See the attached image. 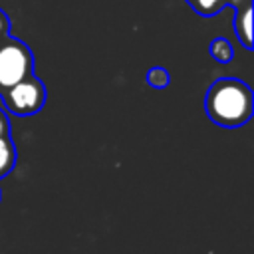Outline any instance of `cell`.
Instances as JSON below:
<instances>
[{
  "instance_id": "cell-1",
  "label": "cell",
  "mask_w": 254,
  "mask_h": 254,
  "mask_svg": "<svg viewBox=\"0 0 254 254\" xmlns=\"http://www.w3.org/2000/svg\"><path fill=\"white\" fill-rule=\"evenodd\" d=\"M204 111L214 125L224 129H238L252 117V89L238 77H218L206 89Z\"/></svg>"
},
{
  "instance_id": "cell-2",
  "label": "cell",
  "mask_w": 254,
  "mask_h": 254,
  "mask_svg": "<svg viewBox=\"0 0 254 254\" xmlns=\"http://www.w3.org/2000/svg\"><path fill=\"white\" fill-rule=\"evenodd\" d=\"M34 73V54L20 38H0V93Z\"/></svg>"
},
{
  "instance_id": "cell-3",
  "label": "cell",
  "mask_w": 254,
  "mask_h": 254,
  "mask_svg": "<svg viewBox=\"0 0 254 254\" xmlns=\"http://www.w3.org/2000/svg\"><path fill=\"white\" fill-rule=\"evenodd\" d=\"M0 95L6 111L18 117H30L42 111L46 103V85L42 83V79L30 73L8 89H4Z\"/></svg>"
},
{
  "instance_id": "cell-4",
  "label": "cell",
  "mask_w": 254,
  "mask_h": 254,
  "mask_svg": "<svg viewBox=\"0 0 254 254\" xmlns=\"http://www.w3.org/2000/svg\"><path fill=\"white\" fill-rule=\"evenodd\" d=\"M234 10V34L246 50H252V6L246 2Z\"/></svg>"
},
{
  "instance_id": "cell-5",
  "label": "cell",
  "mask_w": 254,
  "mask_h": 254,
  "mask_svg": "<svg viewBox=\"0 0 254 254\" xmlns=\"http://www.w3.org/2000/svg\"><path fill=\"white\" fill-rule=\"evenodd\" d=\"M16 147L10 139V135L0 137V179H4L6 175H10V171L16 165Z\"/></svg>"
},
{
  "instance_id": "cell-6",
  "label": "cell",
  "mask_w": 254,
  "mask_h": 254,
  "mask_svg": "<svg viewBox=\"0 0 254 254\" xmlns=\"http://www.w3.org/2000/svg\"><path fill=\"white\" fill-rule=\"evenodd\" d=\"M208 52H210V58H212L214 62H218V64H228V62L232 60V56H234L232 44H230L226 38H222V36H218V38H214V40L210 42Z\"/></svg>"
},
{
  "instance_id": "cell-7",
  "label": "cell",
  "mask_w": 254,
  "mask_h": 254,
  "mask_svg": "<svg viewBox=\"0 0 254 254\" xmlns=\"http://www.w3.org/2000/svg\"><path fill=\"white\" fill-rule=\"evenodd\" d=\"M198 16H204V18H210L214 16L216 12H220L224 6H226V0H185Z\"/></svg>"
},
{
  "instance_id": "cell-8",
  "label": "cell",
  "mask_w": 254,
  "mask_h": 254,
  "mask_svg": "<svg viewBox=\"0 0 254 254\" xmlns=\"http://www.w3.org/2000/svg\"><path fill=\"white\" fill-rule=\"evenodd\" d=\"M145 79H147V83H149L151 87H155V89H163V87L169 85V79H171V77H169V71H167L165 67L155 65V67H151V69L147 71Z\"/></svg>"
},
{
  "instance_id": "cell-9",
  "label": "cell",
  "mask_w": 254,
  "mask_h": 254,
  "mask_svg": "<svg viewBox=\"0 0 254 254\" xmlns=\"http://www.w3.org/2000/svg\"><path fill=\"white\" fill-rule=\"evenodd\" d=\"M10 34V18H8V14L0 8V38H4V36H8Z\"/></svg>"
},
{
  "instance_id": "cell-10",
  "label": "cell",
  "mask_w": 254,
  "mask_h": 254,
  "mask_svg": "<svg viewBox=\"0 0 254 254\" xmlns=\"http://www.w3.org/2000/svg\"><path fill=\"white\" fill-rule=\"evenodd\" d=\"M6 135H10V121L6 111L0 109V137H6Z\"/></svg>"
}]
</instances>
